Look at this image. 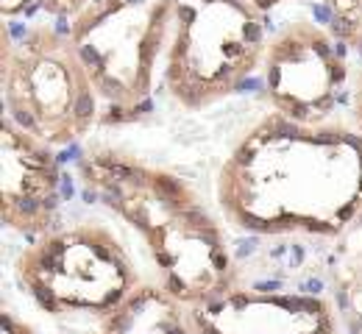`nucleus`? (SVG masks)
I'll use <instances>...</instances> for the list:
<instances>
[{
    "instance_id": "nucleus-16",
    "label": "nucleus",
    "mask_w": 362,
    "mask_h": 334,
    "mask_svg": "<svg viewBox=\"0 0 362 334\" xmlns=\"http://www.w3.org/2000/svg\"><path fill=\"white\" fill-rule=\"evenodd\" d=\"M248 3H253L256 9H262V12H267V9L279 6V3H284V0H248Z\"/></svg>"
},
{
    "instance_id": "nucleus-3",
    "label": "nucleus",
    "mask_w": 362,
    "mask_h": 334,
    "mask_svg": "<svg viewBox=\"0 0 362 334\" xmlns=\"http://www.w3.org/2000/svg\"><path fill=\"white\" fill-rule=\"evenodd\" d=\"M178 0H95L67 23L101 98V123H131L151 112L162 81Z\"/></svg>"
},
{
    "instance_id": "nucleus-13",
    "label": "nucleus",
    "mask_w": 362,
    "mask_h": 334,
    "mask_svg": "<svg viewBox=\"0 0 362 334\" xmlns=\"http://www.w3.org/2000/svg\"><path fill=\"white\" fill-rule=\"evenodd\" d=\"M348 112H351V125L362 134V59L359 64L351 72V101H348Z\"/></svg>"
},
{
    "instance_id": "nucleus-11",
    "label": "nucleus",
    "mask_w": 362,
    "mask_h": 334,
    "mask_svg": "<svg viewBox=\"0 0 362 334\" xmlns=\"http://www.w3.org/2000/svg\"><path fill=\"white\" fill-rule=\"evenodd\" d=\"M329 14V31L362 59V0H320Z\"/></svg>"
},
{
    "instance_id": "nucleus-9",
    "label": "nucleus",
    "mask_w": 362,
    "mask_h": 334,
    "mask_svg": "<svg viewBox=\"0 0 362 334\" xmlns=\"http://www.w3.org/2000/svg\"><path fill=\"white\" fill-rule=\"evenodd\" d=\"M3 181H0V217L9 231L36 239L59 226L64 201L61 167L56 148L23 131L14 120L3 117Z\"/></svg>"
},
{
    "instance_id": "nucleus-8",
    "label": "nucleus",
    "mask_w": 362,
    "mask_h": 334,
    "mask_svg": "<svg viewBox=\"0 0 362 334\" xmlns=\"http://www.w3.org/2000/svg\"><path fill=\"white\" fill-rule=\"evenodd\" d=\"M193 334H337L332 301L312 292L248 290L237 284L187 306Z\"/></svg>"
},
{
    "instance_id": "nucleus-6",
    "label": "nucleus",
    "mask_w": 362,
    "mask_h": 334,
    "mask_svg": "<svg viewBox=\"0 0 362 334\" xmlns=\"http://www.w3.org/2000/svg\"><path fill=\"white\" fill-rule=\"evenodd\" d=\"M267 42L265 12L248 0H178L162 87L187 112L209 109L259 70Z\"/></svg>"
},
{
    "instance_id": "nucleus-14",
    "label": "nucleus",
    "mask_w": 362,
    "mask_h": 334,
    "mask_svg": "<svg viewBox=\"0 0 362 334\" xmlns=\"http://www.w3.org/2000/svg\"><path fill=\"white\" fill-rule=\"evenodd\" d=\"M3 334H34V328H31L23 317L14 315L12 309H6L3 312Z\"/></svg>"
},
{
    "instance_id": "nucleus-12",
    "label": "nucleus",
    "mask_w": 362,
    "mask_h": 334,
    "mask_svg": "<svg viewBox=\"0 0 362 334\" xmlns=\"http://www.w3.org/2000/svg\"><path fill=\"white\" fill-rule=\"evenodd\" d=\"M95 0H36V9H42L45 14L56 20H67L70 23L72 17H78L86 6H92Z\"/></svg>"
},
{
    "instance_id": "nucleus-7",
    "label": "nucleus",
    "mask_w": 362,
    "mask_h": 334,
    "mask_svg": "<svg viewBox=\"0 0 362 334\" xmlns=\"http://www.w3.org/2000/svg\"><path fill=\"white\" fill-rule=\"evenodd\" d=\"M345 45L312 20H293L270 36L262 61V84L270 109L293 123H332L351 101Z\"/></svg>"
},
{
    "instance_id": "nucleus-4",
    "label": "nucleus",
    "mask_w": 362,
    "mask_h": 334,
    "mask_svg": "<svg viewBox=\"0 0 362 334\" xmlns=\"http://www.w3.org/2000/svg\"><path fill=\"white\" fill-rule=\"evenodd\" d=\"M3 117L50 148L75 145L101 123V98L67 31L3 28Z\"/></svg>"
},
{
    "instance_id": "nucleus-10",
    "label": "nucleus",
    "mask_w": 362,
    "mask_h": 334,
    "mask_svg": "<svg viewBox=\"0 0 362 334\" xmlns=\"http://www.w3.org/2000/svg\"><path fill=\"white\" fill-rule=\"evenodd\" d=\"M95 320L89 334H193L187 306L153 281H145L131 298Z\"/></svg>"
},
{
    "instance_id": "nucleus-15",
    "label": "nucleus",
    "mask_w": 362,
    "mask_h": 334,
    "mask_svg": "<svg viewBox=\"0 0 362 334\" xmlns=\"http://www.w3.org/2000/svg\"><path fill=\"white\" fill-rule=\"evenodd\" d=\"M0 6H3V14L12 20V17H20L23 12H28L31 6H36V0H0Z\"/></svg>"
},
{
    "instance_id": "nucleus-5",
    "label": "nucleus",
    "mask_w": 362,
    "mask_h": 334,
    "mask_svg": "<svg viewBox=\"0 0 362 334\" xmlns=\"http://www.w3.org/2000/svg\"><path fill=\"white\" fill-rule=\"evenodd\" d=\"M14 279L53 317H103L145 284L131 251L103 220H75L31 239L14 262Z\"/></svg>"
},
{
    "instance_id": "nucleus-2",
    "label": "nucleus",
    "mask_w": 362,
    "mask_h": 334,
    "mask_svg": "<svg viewBox=\"0 0 362 334\" xmlns=\"http://www.w3.org/2000/svg\"><path fill=\"white\" fill-rule=\"evenodd\" d=\"M75 170L84 195L137 231L153 284L178 304H204L240 284L226 228L178 173L115 145L86 148Z\"/></svg>"
},
{
    "instance_id": "nucleus-1",
    "label": "nucleus",
    "mask_w": 362,
    "mask_h": 334,
    "mask_svg": "<svg viewBox=\"0 0 362 334\" xmlns=\"http://www.w3.org/2000/svg\"><path fill=\"white\" fill-rule=\"evenodd\" d=\"M217 206L248 234L337 237L362 215V134L267 112L217 170Z\"/></svg>"
}]
</instances>
